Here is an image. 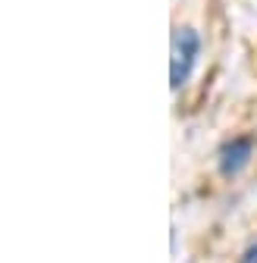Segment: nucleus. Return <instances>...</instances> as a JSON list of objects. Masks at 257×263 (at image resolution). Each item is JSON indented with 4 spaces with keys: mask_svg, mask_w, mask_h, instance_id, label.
Wrapping results in <instances>:
<instances>
[{
    "mask_svg": "<svg viewBox=\"0 0 257 263\" xmlns=\"http://www.w3.org/2000/svg\"><path fill=\"white\" fill-rule=\"evenodd\" d=\"M198 31L195 28H176L173 31V47H170V85L182 88L195 69V60H198Z\"/></svg>",
    "mask_w": 257,
    "mask_h": 263,
    "instance_id": "nucleus-1",
    "label": "nucleus"
},
{
    "mask_svg": "<svg viewBox=\"0 0 257 263\" xmlns=\"http://www.w3.org/2000/svg\"><path fill=\"white\" fill-rule=\"evenodd\" d=\"M251 151H254V141L251 138H232L226 147L219 151V173L223 176H235L245 163H248Z\"/></svg>",
    "mask_w": 257,
    "mask_h": 263,
    "instance_id": "nucleus-2",
    "label": "nucleus"
},
{
    "mask_svg": "<svg viewBox=\"0 0 257 263\" xmlns=\"http://www.w3.org/2000/svg\"><path fill=\"white\" fill-rule=\"evenodd\" d=\"M242 263H257V245H254V248H248V254L242 257Z\"/></svg>",
    "mask_w": 257,
    "mask_h": 263,
    "instance_id": "nucleus-3",
    "label": "nucleus"
}]
</instances>
